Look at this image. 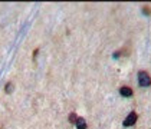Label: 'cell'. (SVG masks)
<instances>
[{"instance_id":"1","label":"cell","mask_w":151,"mask_h":129,"mask_svg":"<svg viewBox=\"0 0 151 129\" xmlns=\"http://www.w3.org/2000/svg\"><path fill=\"white\" fill-rule=\"evenodd\" d=\"M138 83H139V86H142V88H147V86L151 85V78L145 71L138 72Z\"/></svg>"},{"instance_id":"2","label":"cell","mask_w":151,"mask_h":129,"mask_svg":"<svg viewBox=\"0 0 151 129\" xmlns=\"http://www.w3.org/2000/svg\"><path fill=\"white\" fill-rule=\"evenodd\" d=\"M137 118H138V115H137L135 112H131V113L125 118V120H124V126H132V125L137 122Z\"/></svg>"},{"instance_id":"3","label":"cell","mask_w":151,"mask_h":129,"mask_svg":"<svg viewBox=\"0 0 151 129\" xmlns=\"http://www.w3.org/2000/svg\"><path fill=\"white\" fill-rule=\"evenodd\" d=\"M119 93L122 95L124 98H131L134 92H132V89H131V88H128V86H122V88L119 89Z\"/></svg>"},{"instance_id":"4","label":"cell","mask_w":151,"mask_h":129,"mask_svg":"<svg viewBox=\"0 0 151 129\" xmlns=\"http://www.w3.org/2000/svg\"><path fill=\"white\" fill-rule=\"evenodd\" d=\"M75 125H76V129H86V126H88L83 118H78L76 122H75Z\"/></svg>"},{"instance_id":"5","label":"cell","mask_w":151,"mask_h":129,"mask_svg":"<svg viewBox=\"0 0 151 129\" xmlns=\"http://www.w3.org/2000/svg\"><path fill=\"white\" fill-rule=\"evenodd\" d=\"M76 119H78V116H76V113H75V112L69 113V122L70 123H75V122H76Z\"/></svg>"},{"instance_id":"6","label":"cell","mask_w":151,"mask_h":129,"mask_svg":"<svg viewBox=\"0 0 151 129\" xmlns=\"http://www.w3.org/2000/svg\"><path fill=\"white\" fill-rule=\"evenodd\" d=\"M142 13H144V14H147V16H150V14H151V9H150V6H147V4H145V6L142 7Z\"/></svg>"},{"instance_id":"7","label":"cell","mask_w":151,"mask_h":129,"mask_svg":"<svg viewBox=\"0 0 151 129\" xmlns=\"http://www.w3.org/2000/svg\"><path fill=\"white\" fill-rule=\"evenodd\" d=\"M12 91H13V83L9 82L7 85H6V92H7V93H10Z\"/></svg>"}]
</instances>
